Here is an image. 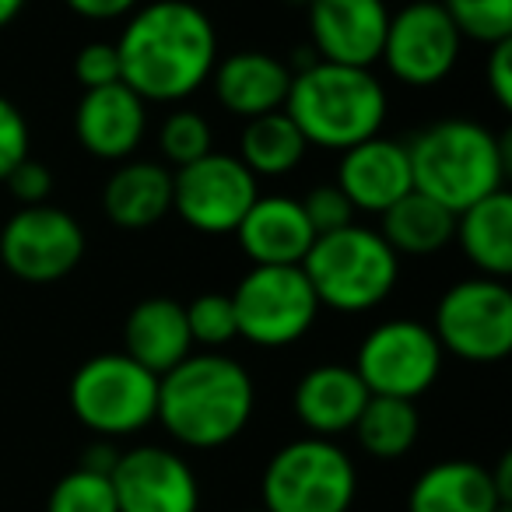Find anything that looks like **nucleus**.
Here are the masks:
<instances>
[{"label": "nucleus", "mask_w": 512, "mask_h": 512, "mask_svg": "<svg viewBox=\"0 0 512 512\" xmlns=\"http://www.w3.org/2000/svg\"><path fill=\"white\" fill-rule=\"evenodd\" d=\"M120 81L144 102L190 99L218 64V32L193 0H148L127 15L120 39Z\"/></svg>", "instance_id": "obj_1"}, {"label": "nucleus", "mask_w": 512, "mask_h": 512, "mask_svg": "<svg viewBox=\"0 0 512 512\" xmlns=\"http://www.w3.org/2000/svg\"><path fill=\"white\" fill-rule=\"evenodd\" d=\"M253 407V376L221 351H197L158 376L155 421L179 446H228L249 425Z\"/></svg>", "instance_id": "obj_2"}, {"label": "nucleus", "mask_w": 512, "mask_h": 512, "mask_svg": "<svg viewBox=\"0 0 512 512\" xmlns=\"http://www.w3.org/2000/svg\"><path fill=\"white\" fill-rule=\"evenodd\" d=\"M509 130L495 134L477 120H439L407 141L411 183L453 214L505 190L512 169Z\"/></svg>", "instance_id": "obj_3"}, {"label": "nucleus", "mask_w": 512, "mask_h": 512, "mask_svg": "<svg viewBox=\"0 0 512 512\" xmlns=\"http://www.w3.org/2000/svg\"><path fill=\"white\" fill-rule=\"evenodd\" d=\"M386 109L390 99L372 67L330 60H316L306 71H295L285 99V113L306 144L323 151H348L376 137L386 123Z\"/></svg>", "instance_id": "obj_4"}, {"label": "nucleus", "mask_w": 512, "mask_h": 512, "mask_svg": "<svg viewBox=\"0 0 512 512\" xmlns=\"http://www.w3.org/2000/svg\"><path fill=\"white\" fill-rule=\"evenodd\" d=\"M299 267L320 309L348 316L376 309L390 299L400 281V256L386 246L376 228L358 221L330 235H316Z\"/></svg>", "instance_id": "obj_5"}, {"label": "nucleus", "mask_w": 512, "mask_h": 512, "mask_svg": "<svg viewBox=\"0 0 512 512\" xmlns=\"http://www.w3.org/2000/svg\"><path fill=\"white\" fill-rule=\"evenodd\" d=\"M260 495L267 512H351L358 495L355 460L334 439H295L267 460Z\"/></svg>", "instance_id": "obj_6"}, {"label": "nucleus", "mask_w": 512, "mask_h": 512, "mask_svg": "<svg viewBox=\"0 0 512 512\" xmlns=\"http://www.w3.org/2000/svg\"><path fill=\"white\" fill-rule=\"evenodd\" d=\"M71 411L99 439L137 435L155 421L158 376L123 351L92 355L71 376Z\"/></svg>", "instance_id": "obj_7"}, {"label": "nucleus", "mask_w": 512, "mask_h": 512, "mask_svg": "<svg viewBox=\"0 0 512 512\" xmlns=\"http://www.w3.org/2000/svg\"><path fill=\"white\" fill-rule=\"evenodd\" d=\"M432 334L442 351L470 365H495L512 351V292L498 278H467L446 288Z\"/></svg>", "instance_id": "obj_8"}, {"label": "nucleus", "mask_w": 512, "mask_h": 512, "mask_svg": "<svg viewBox=\"0 0 512 512\" xmlns=\"http://www.w3.org/2000/svg\"><path fill=\"white\" fill-rule=\"evenodd\" d=\"M228 299L235 330L256 348H288L302 341L320 316L302 267H249Z\"/></svg>", "instance_id": "obj_9"}, {"label": "nucleus", "mask_w": 512, "mask_h": 512, "mask_svg": "<svg viewBox=\"0 0 512 512\" xmlns=\"http://www.w3.org/2000/svg\"><path fill=\"white\" fill-rule=\"evenodd\" d=\"M85 246L81 221L53 204L18 207L0 228V264L22 285H57L71 278Z\"/></svg>", "instance_id": "obj_10"}, {"label": "nucleus", "mask_w": 512, "mask_h": 512, "mask_svg": "<svg viewBox=\"0 0 512 512\" xmlns=\"http://www.w3.org/2000/svg\"><path fill=\"white\" fill-rule=\"evenodd\" d=\"M446 351L421 320H386L365 334L351 369L372 397L418 400L435 386Z\"/></svg>", "instance_id": "obj_11"}, {"label": "nucleus", "mask_w": 512, "mask_h": 512, "mask_svg": "<svg viewBox=\"0 0 512 512\" xmlns=\"http://www.w3.org/2000/svg\"><path fill=\"white\" fill-rule=\"evenodd\" d=\"M256 197L260 179L225 151H207L172 172V211L200 235H235Z\"/></svg>", "instance_id": "obj_12"}, {"label": "nucleus", "mask_w": 512, "mask_h": 512, "mask_svg": "<svg viewBox=\"0 0 512 512\" xmlns=\"http://www.w3.org/2000/svg\"><path fill=\"white\" fill-rule=\"evenodd\" d=\"M463 50V36L449 22L442 4L407 0L397 15H390L379 60L386 71L407 88H432L453 74Z\"/></svg>", "instance_id": "obj_13"}, {"label": "nucleus", "mask_w": 512, "mask_h": 512, "mask_svg": "<svg viewBox=\"0 0 512 512\" xmlns=\"http://www.w3.org/2000/svg\"><path fill=\"white\" fill-rule=\"evenodd\" d=\"M109 481L120 512H200V481L176 449H127Z\"/></svg>", "instance_id": "obj_14"}, {"label": "nucleus", "mask_w": 512, "mask_h": 512, "mask_svg": "<svg viewBox=\"0 0 512 512\" xmlns=\"http://www.w3.org/2000/svg\"><path fill=\"white\" fill-rule=\"evenodd\" d=\"M313 53L330 64L372 67L390 25L386 0H309Z\"/></svg>", "instance_id": "obj_15"}, {"label": "nucleus", "mask_w": 512, "mask_h": 512, "mask_svg": "<svg viewBox=\"0 0 512 512\" xmlns=\"http://www.w3.org/2000/svg\"><path fill=\"white\" fill-rule=\"evenodd\" d=\"M148 134V102L127 85L92 88L74 109V137L102 162H127Z\"/></svg>", "instance_id": "obj_16"}, {"label": "nucleus", "mask_w": 512, "mask_h": 512, "mask_svg": "<svg viewBox=\"0 0 512 512\" xmlns=\"http://www.w3.org/2000/svg\"><path fill=\"white\" fill-rule=\"evenodd\" d=\"M337 186H341V193L351 200V207L358 214L390 211L400 197H407L414 190L407 144L376 134L369 141L355 144V148L341 151Z\"/></svg>", "instance_id": "obj_17"}, {"label": "nucleus", "mask_w": 512, "mask_h": 512, "mask_svg": "<svg viewBox=\"0 0 512 512\" xmlns=\"http://www.w3.org/2000/svg\"><path fill=\"white\" fill-rule=\"evenodd\" d=\"M211 85L214 99L225 113L256 120V116L285 109L288 88H292V67H288V60L267 50H239L214 64Z\"/></svg>", "instance_id": "obj_18"}, {"label": "nucleus", "mask_w": 512, "mask_h": 512, "mask_svg": "<svg viewBox=\"0 0 512 512\" xmlns=\"http://www.w3.org/2000/svg\"><path fill=\"white\" fill-rule=\"evenodd\" d=\"M235 239L253 267H299L316 242V232L309 228L299 200L271 193L253 200L235 228Z\"/></svg>", "instance_id": "obj_19"}, {"label": "nucleus", "mask_w": 512, "mask_h": 512, "mask_svg": "<svg viewBox=\"0 0 512 512\" xmlns=\"http://www.w3.org/2000/svg\"><path fill=\"white\" fill-rule=\"evenodd\" d=\"M372 393L365 390V383L358 379V372L351 365H316L295 386V418L302 421L309 435L316 439H337V435L351 432L362 414L365 400Z\"/></svg>", "instance_id": "obj_20"}, {"label": "nucleus", "mask_w": 512, "mask_h": 512, "mask_svg": "<svg viewBox=\"0 0 512 512\" xmlns=\"http://www.w3.org/2000/svg\"><path fill=\"white\" fill-rule=\"evenodd\" d=\"M123 355L134 358L155 376H165L183 358H190L193 337L186 327L183 302L169 299V295H148L137 302L123 323Z\"/></svg>", "instance_id": "obj_21"}, {"label": "nucleus", "mask_w": 512, "mask_h": 512, "mask_svg": "<svg viewBox=\"0 0 512 512\" xmlns=\"http://www.w3.org/2000/svg\"><path fill=\"white\" fill-rule=\"evenodd\" d=\"M102 211L123 232H144L172 211V169L162 162H120L102 190Z\"/></svg>", "instance_id": "obj_22"}, {"label": "nucleus", "mask_w": 512, "mask_h": 512, "mask_svg": "<svg viewBox=\"0 0 512 512\" xmlns=\"http://www.w3.org/2000/svg\"><path fill=\"white\" fill-rule=\"evenodd\" d=\"M505 505L491 470L474 460H439L421 470L407 495V512H495Z\"/></svg>", "instance_id": "obj_23"}, {"label": "nucleus", "mask_w": 512, "mask_h": 512, "mask_svg": "<svg viewBox=\"0 0 512 512\" xmlns=\"http://www.w3.org/2000/svg\"><path fill=\"white\" fill-rule=\"evenodd\" d=\"M453 239L460 242L481 278L505 281L512 274V197L505 190L477 200L456 214Z\"/></svg>", "instance_id": "obj_24"}, {"label": "nucleus", "mask_w": 512, "mask_h": 512, "mask_svg": "<svg viewBox=\"0 0 512 512\" xmlns=\"http://www.w3.org/2000/svg\"><path fill=\"white\" fill-rule=\"evenodd\" d=\"M379 218H383L379 235L397 256H435L453 242L456 232V214L418 190L400 197Z\"/></svg>", "instance_id": "obj_25"}, {"label": "nucleus", "mask_w": 512, "mask_h": 512, "mask_svg": "<svg viewBox=\"0 0 512 512\" xmlns=\"http://www.w3.org/2000/svg\"><path fill=\"white\" fill-rule=\"evenodd\" d=\"M309 144L299 134V127L292 123V116L285 109L267 116L246 120L239 137V162L253 172L256 179H278L288 176L292 169H299L306 158Z\"/></svg>", "instance_id": "obj_26"}, {"label": "nucleus", "mask_w": 512, "mask_h": 512, "mask_svg": "<svg viewBox=\"0 0 512 512\" xmlns=\"http://www.w3.org/2000/svg\"><path fill=\"white\" fill-rule=\"evenodd\" d=\"M355 439L372 460H400L414 449L421 435V414L414 400L369 397L355 421Z\"/></svg>", "instance_id": "obj_27"}, {"label": "nucleus", "mask_w": 512, "mask_h": 512, "mask_svg": "<svg viewBox=\"0 0 512 512\" xmlns=\"http://www.w3.org/2000/svg\"><path fill=\"white\" fill-rule=\"evenodd\" d=\"M442 8L463 39L481 46L512 39V0H442Z\"/></svg>", "instance_id": "obj_28"}, {"label": "nucleus", "mask_w": 512, "mask_h": 512, "mask_svg": "<svg viewBox=\"0 0 512 512\" xmlns=\"http://www.w3.org/2000/svg\"><path fill=\"white\" fill-rule=\"evenodd\" d=\"M158 151L176 169L197 162L207 151H214L211 123L197 109H172L162 120V127H158Z\"/></svg>", "instance_id": "obj_29"}, {"label": "nucleus", "mask_w": 512, "mask_h": 512, "mask_svg": "<svg viewBox=\"0 0 512 512\" xmlns=\"http://www.w3.org/2000/svg\"><path fill=\"white\" fill-rule=\"evenodd\" d=\"M46 512H120V509H116L109 474H95V470L78 467L53 484Z\"/></svg>", "instance_id": "obj_30"}, {"label": "nucleus", "mask_w": 512, "mask_h": 512, "mask_svg": "<svg viewBox=\"0 0 512 512\" xmlns=\"http://www.w3.org/2000/svg\"><path fill=\"white\" fill-rule=\"evenodd\" d=\"M183 309H186V327H190L193 344H200L204 351H218L239 337V330H235L232 299H228V295L204 292L193 302H186Z\"/></svg>", "instance_id": "obj_31"}, {"label": "nucleus", "mask_w": 512, "mask_h": 512, "mask_svg": "<svg viewBox=\"0 0 512 512\" xmlns=\"http://www.w3.org/2000/svg\"><path fill=\"white\" fill-rule=\"evenodd\" d=\"M299 204H302V214H306L309 228H313L316 235H330V232H337V228L355 225V214H358L337 183L313 186Z\"/></svg>", "instance_id": "obj_32"}, {"label": "nucleus", "mask_w": 512, "mask_h": 512, "mask_svg": "<svg viewBox=\"0 0 512 512\" xmlns=\"http://www.w3.org/2000/svg\"><path fill=\"white\" fill-rule=\"evenodd\" d=\"M32 155V134L25 113L8 99L0 95V183L15 172V165H22Z\"/></svg>", "instance_id": "obj_33"}, {"label": "nucleus", "mask_w": 512, "mask_h": 512, "mask_svg": "<svg viewBox=\"0 0 512 512\" xmlns=\"http://www.w3.org/2000/svg\"><path fill=\"white\" fill-rule=\"evenodd\" d=\"M74 78H78V85L85 92L120 85V53H116V43L92 39V43L81 46L78 57H74Z\"/></svg>", "instance_id": "obj_34"}, {"label": "nucleus", "mask_w": 512, "mask_h": 512, "mask_svg": "<svg viewBox=\"0 0 512 512\" xmlns=\"http://www.w3.org/2000/svg\"><path fill=\"white\" fill-rule=\"evenodd\" d=\"M4 186L11 190V197L18 200L22 207H36V204H50V193H53V172L46 162L39 158H25L22 165H15Z\"/></svg>", "instance_id": "obj_35"}, {"label": "nucleus", "mask_w": 512, "mask_h": 512, "mask_svg": "<svg viewBox=\"0 0 512 512\" xmlns=\"http://www.w3.org/2000/svg\"><path fill=\"white\" fill-rule=\"evenodd\" d=\"M484 81H488V92L498 102V109H512V39L488 46Z\"/></svg>", "instance_id": "obj_36"}, {"label": "nucleus", "mask_w": 512, "mask_h": 512, "mask_svg": "<svg viewBox=\"0 0 512 512\" xmlns=\"http://www.w3.org/2000/svg\"><path fill=\"white\" fill-rule=\"evenodd\" d=\"M64 4L85 22H120V18L134 15L144 0H64Z\"/></svg>", "instance_id": "obj_37"}, {"label": "nucleus", "mask_w": 512, "mask_h": 512, "mask_svg": "<svg viewBox=\"0 0 512 512\" xmlns=\"http://www.w3.org/2000/svg\"><path fill=\"white\" fill-rule=\"evenodd\" d=\"M116 460H120V449L113 446V439H102V442H95V446L85 449V456H81V467L95 470V474H113Z\"/></svg>", "instance_id": "obj_38"}, {"label": "nucleus", "mask_w": 512, "mask_h": 512, "mask_svg": "<svg viewBox=\"0 0 512 512\" xmlns=\"http://www.w3.org/2000/svg\"><path fill=\"white\" fill-rule=\"evenodd\" d=\"M491 481H495V491L502 502H512V456L505 453L502 460H498V467L491 470Z\"/></svg>", "instance_id": "obj_39"}, {"label": "nucleus", "mask_w": 512, "mask_h": 512, "mask_svg": "<svg viewBox=\"0 0 512 512\" xmlns=\"http://www.w3.org/2000/svg\"><path fill=\"white\" fill-rule=\"evenodd\" d=\"M25 4H29V0H0V29H8V25L25 11Z\"/></svg>", "instance_id": "obj_40"}, {"label": "nucleus", "mask_w": 512, "mask_h": 512, "mask_svg": "<svg viewBox=\"0 0 512 512\" xmlns=\"http://www.w3.org/2000/svg\"><path fill=\"white\" fill-rule=\"evenodd\" d=\"M281 4H292V8H309V0H281Z\"/></svg>", "instance_id": "obj_41"}, {"label": "nucleus", "mask_w": 512, "mask_h": 512, "mask_svg": "<svg viewBox=\"0 0 512 512\" xmlns=\"http://www.w3.org/2000/svg\"><path fill=\"white\" fill-rule=\"evenodd\" d=\"M495 512H512V502H505V505H498Z\"/></svg>", "instance_id": "obj_42"}, {"label": "nucleus", "mask_w": 512, "mask_h": 512, "mask_svg": "<svg viewBox=\"0 0 512 512\" xmlns=\"http://www.w3.org/2000/svg\"><path fill=\"white\" fill-rule=\"evenodd\" d=\"M246 512H267V509H264V505H260V509H246Z\"/></svg>", "instance_id": "obj_43"}, {"label": "nucleus", "mask_w": 512, "mask_h": 512, "mask_svg": "<svg viewBox=\"0 0 512 512\" xmlns=\"http://www.w3.org/2000/svg\"><path fill=\"white\" fill-rule=\"evenodd\" d=\"M425 4H442V0H425Z\"/></svg>", "instance_id": "obj_44"}]
</instances>
